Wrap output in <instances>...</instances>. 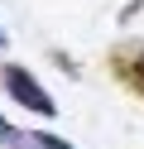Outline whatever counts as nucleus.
Listing matches in <instances>:
<instances>
[{
    "label": "nucleus",
    "mask_w": 144,
    "mask_h": 149,
    "mask_svg": "<svg viewBox=\"0 0 144 149\" xmlns=\"http://www.w3.org/2000/svg\"><path fill=\"white\" fill-rule=\"evenodd\" d=\"M0 87H5V96L15 101V106L34 111V116H43V120L58 116V101L48 96V87L24 68V63H0Z\"/></svg>",
    "instance_id": "1"
},
{
    "label": "nucleus",
    "mask_w": 144,
    "mask_h": 149,
    "mask_svg": "<svg viewBox=\"0 0 144 149\" xmlns=\"http://www.w3.org/2000/svg\"><path fill=\"white\" fill-rule=\"evenodd\" d=\"M111 72L130 96H144V39H125L111 48Z\"/></svg>",
    "instance_id": "2"
},
{
    "label": "nucleus",
    "mask_w": 144,
    "mask_h": 149,
    "mask_svg": "<svg viewBox=\"0 0 144 149\" xmlns=\"http://www.w3.org/2000/svg\"><path fill=\"white\" fill-rule=\"evenodd\" d=\"M19 149H77V144L48 135V130H24V144H19Z\"/></svg>",
    "instance_id": "3"
},
{
    "label": "nucleus",
    "mask_w": 144,
    "mask_h": 149,
    "mask_svg": "<svg viewBox=\"0 0 144 149\" xmlns=\"http://www.w3.org/2000/svg\"><path fill=\"white\" fill-rule=\"evenodd\" d=\"M19 144H24V130L10 125V120L0 116V149H19Z\"/></svg>",
    "instance_id": "4"
},
{
    "label": "nucleus",
    "mask_w": 144,
    "mask_h": 149,
    "mask_svg": "<svg viewBox=\"0 0 144 149\" xmlns=\"http://www.w3.org/2000/svg\"><path fill=\"white\" fill-rule=\"evenodd\" d=\"M0 48H5V29H0Z\"/></svg>",
    "instance_id": "5"
}]
</instances>
